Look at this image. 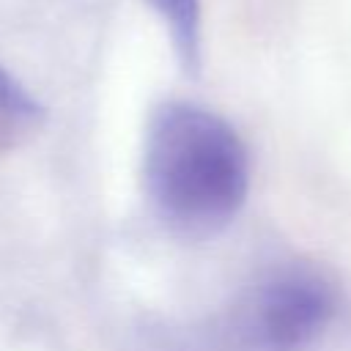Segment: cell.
Returning <instances> with one entry per match:
<instances>
[{
    "label": "cell",
    "instance_id": "3957f363",
    "mask_svg": "<svg viewBox=\"0 0 351 351\" xmlns=\"http://www.w3.org/2000/svg\"><path fill=\"white\" fill-rule=\"evenodd\" d=\"M162 22L173 58L186 77L203 69V3L200 0H143Z\"/></svg>",
    "mask_w": 351,
    "mask_h": 351
},
{
    "label": "cell",
    "instance_id": "277c9868",
    "mask_svg": "<svg viewBox=\"0 0 351 351\" xmlns=\"http://www.w3.org/2000/svg\"><path fill=\"white\" fill-rule=\"evenodd\" d=\"M44 104L0 63V151H11L38 132Z\"/></svg>",
    "mask_w": 351,
    "mask_h": 351
},
{
    "label": "cell",
    "instance_id": "6da1fadb",
    "mask_svg": "<svg viewBox=\"0 0 351 351\" xmlns=\"http://www.w3.org/2000/svg\"><path fill=\"white\" fill-rule=\"evenodd\" d=\"M143 181L154 211L173 230L208 236L241 211L250 192V154L219 112L170 99L148 118Z\"/></svg>",
    "mask_w": 351,
    "mask_h": 351
},
{
    "label": "cell",
    "instance_id": "7a4b0ae2",
    "mask_svg": "<svg viewBox=\"0 0 351 351\" xmlns=\"http://www.w3.org/2000/svg\"><path fill=\"white\" fill-rule=\"evenodd\" d=\"M332 282L307 263L274 269L252 291L247 329L261 351H304L335 315Z\"/></svg>",
    "mask_w": 351,
    "mask_h": 351
}]
</instances>
